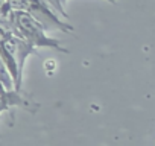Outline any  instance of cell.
I'll use <instances>...</instances> for the list:
<instances>
[{
	"instance_id": "6da1fadb",
	"label": "cell",
	"mask_w": 155,
	"mask_h": 146,
	"mask_svg": "<svg viewBox=\"0 0 155 146\" xmlns=\"http://www.w3.org/2000/svg\"><path fill=\"white\" fill-rule=\"evenodd\" d=\"M34 53H35V47L23 37L14 32L0 41V59L8 68L17 91L21 90L25 62Z\"/></svg>"
},
{
	"instance_id": "7a4b0ae2",
	"label": "cell",
	"mask_w": 155,
	"mask_h": 146,
	"mask_svg": "<svg viewBox=\"0 0 155 146\" xmlns=\"http://www.w3.org/2000/svg\"><path fill=\"white\" fill-rule=\"evenodd\" d=\"M11 26H12L14 34L23 37L35 49L47 47V49H53V50H59V52L68 53V50L64 49L58 40L49 38L46 35V29L26 11H14V17H12Z\"/></svg>"
},
{
	"instance_id": "3957f363",
	"label": "cell",
	"mask_w": 155,
	"mask_h": 146,
	"mask_svg": "<svg viewBox=\"0 0 155 146\" xmlns=\"http://www.w3.org/2000/svg\"><path fill=\"white\" fill-rule=\"evenodd\" d=\"M26 12H29L46 31H74V28L68 22H62L59 18V14H56V11L46 0H26Z\"/></svg>"
},
{
	"instance_id": "277c9868",
	"label": "cell",
	"mask_w": 155,
	"mask_h": 146,
	"mask_svg": "<svg viewBox=\"0 0 155 146\" xmlns=\"http://www.w3.org/2000/svg\"><path fill=\"white\" fill-rule=\"evenodd\" d=\"M46 2H47V3L56 11V14H59L62 18H65V20L68 18V14L65 12V8H64L65 5L62 3V0H46Z\"/></svg>"
},
{
	"instance_id": "5b68a950",
	"label": "cell",
	"mask_w": 155,
	"mask_h": 146,
	"mask_svg": "<svg viewBox=\"0 0 155 146\" xmlns=\"http://www.w3.org/2000/svg\"><path fill=\"white\" fill-rule=\"evenodd\" d=\"M12 11H26V0H6Z\"/></svg>"
},
{
	"instance_id": "8992f818",
	"label": "cell",
	"mask_w": 155,
	"mask_h": 146,
	"mask_svg": "<svg viewBox=\"0 0 155 146\" xmlns=\"http://www.w3.org/2000/svg\"><path fill=\"white\" fill-rule=\"evenodd\" d=\"M3 110H5V108H3L2 105H0V114H2V111H3Z\"/></svg>"
},
{
	"instance_id": "52a82bcc",
	"label": "cell",
	"mask_w": 155,
	"mask_h": 146,
	"mask_svg": "<svg viewBox=\"0 0 155 146\" xmlns=\"http://www.w3.org/2000/svg\"><path fill=\"white\" fill-rule=\"evenodd\" d=\"M6 2V0H0V5H2V3H5Z\"/></svg>"
}]
</instances>
